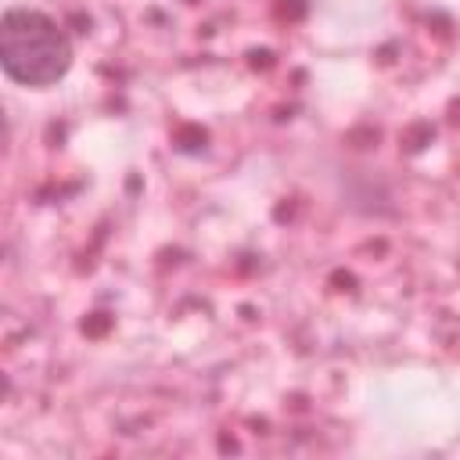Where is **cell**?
Listing matches in <instances>:
<instances>
[{
  "label": "cell",
  "instance_id": "obj_1",
  "mask_svg": "<svg viewBox=\"0 0 460 460\" xmlns=\"http://www.w3.org/2000/svg\"><path fill=\"white\" fill-rule=\"evenodd\" d=\"M0 65L22 86H50L72 65V43L54 18L11 7L0 22Z\"/></svg>",
  "mask_w": 460,
  "mask_h": 460
}]
</instances>
